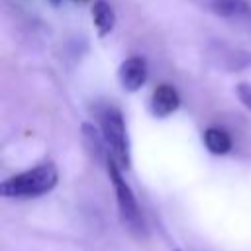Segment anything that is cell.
Wrapping results in <instances>:
<instances>
[{
    "label": "cell",
    "instance_id": "cell-1",
    "mask_svg": "<svg viewBox=\"0 0 251 251\" xmlns=\"http://www.w3.org/2000/svg\"><path fill=\"white\" fill-rule=\"evenodd\" d=\"M59 182V169L53 161H43L27 171L2 180L0 192L10 200H29L49 194Z\"/></svg>",
    "mask_w": 251,
    "mask_h": 251
},
{
    "label": "cell",
    "instance_id": "cell-2",
    "mask_svg": "<svg viewBox=\"0 0 251 251\" xmlns=\"http://www.w3.org/2000/svg\"><path fill=\"white\" fill-rule=\"evenodd\" d=\"M96 118L98 129L108 149V157H112L122 169L127 171L131 167V143L122 110L112 104H104L96 110Z\"/></svg>",
    "mask_w": 251,
    "mask_h": 251
},
{
    "label": "cell",
    "instance_id": "cell-3",
    "mask_svg": "<svg viewBox=\"0 0 251 251\" xmlns=\"http://www.w3.org/2000/svg\"><path fill=\"white\" fill-rule=\"evenodd\" d=\"M106 171H108V176H110V182L114 186V192H116V202H118V210H120V218H122V224L137 237H143L145 235V220H143V214H141V208L137 204V198L129 186V182L124 178V169L112 159L108 157L106 159Z\"/></svg>",
    "mask_w": 251,
    "mask_h": 251
},
{
    "label": "cell",
    "instance_id": "cell-4",
    "mask_svg": "<svg viewBox=\"0 0 251 251\" xmlns=\"http://www.w3.org/2000/svg\"><path fill=\"white\" fill-rule=\"evenodd\" d=\"M149 76L147 61L141 55H131L118 67V80L126 92H137Z\"/></svg>",
    "mask_w": 251,
    "mask_h": 251
},
{
    "label": "cell",
    "instance_id": "cell-5",
    "mask_svg": "<svg viewBox=\"0 0 251 251\" xmlns=\"http://www.w3.org/2000/svg\"><path fill=\"white\" fill-rule=\"evenodd\" d=\"M178 106H180V96L173 84L163 82L151 92L149 110L155 118H169L178 110Z\"/></svg>",
    "mask_w": 251,
    "mask_h": 251
},
{
    "label": "cell",
    "instance_id": "cell-6",
    "mask_svg": "<svg viewBox=\"0 0 251 251\" xmlns=\"http://www.w3.org/2000/svg\"><path fill=\"white\" fill-rule=\"evenodd\" d=\"M202 143L212 155H227L233 147L231 135L224 127H218V126H210L202 131Z\"/></svg>",
    "mask_w": 251,
    "mask_h": 251
},
{
    "label": "cell",
    "instance_id": "cell-7",
    "mask_svg": "<svg viewBox=\"0 0 251 251\" xmlns=\"http://www.w3.org/2000/svg\"><path fill=\"white\" fill-rule=\"evenodd\" d=\"M90 16H92V24L100 37H106L116 27V20H118L116 12L106 0H96L90 8Z\"/></svg>",
    "mask_w": 251,
    "mask_h": 251
},
{
    "label": "cell",
    "instance_id": "cell-8",
    "mask_svg": "<svg viewBox=\"0 0 251 251\" xmlns=\"http://www.w3.org/2000/svg\"><path fill=\"white\" fill-rule=\"evenodd\" d=\"M210 10L222 18H251V4L247 0H210Z\"/></svg>",
    "mask_w": 251,
    "mask_h": 251
},
{
    "label": "cell",
    "instance_id": "cell-9",
    "mask_svg": "<svg viewBox=\"0 0 251 251\" xmlns=\"http://www.w3.org/2000/svg\"><path fill=\"white\" fill-rule=\"evenodd\" d=\"M235 94H237L239 102L251 112V82H239L235 86Z\"/></svg>",
    "mask_w": 251,
    "mask_h": 251
},
{
    "label": "cell",
    "instance_id": "cell-10",
    "mask_svg": "<svg viewBox=\"0 0 251 251\" xmlns=\"http://www.w3.org/2000/svg\"><path fill=\"white\" fill-rule=\"evenodd\" d=\"M51 2H53V4H59V2H61V0H51Z\"/></svg>",
    "mask_w": 251,
    "mask_h": 251
},
{
    "label": "cell",
    "instance_id": "cell-11",
    "mask_svg": "<svg viewBox=\"0 0 251 251\" xmlns=\"http://www.w3.org/2000/svg\"><path fill=\"white\" fill-rule=\"evenodd\" d=\"M175 251H182V249H175Z\"/></svg>",
    "mask_w": 251,
    "mask_h": 251
},
{
    "label": "cell",
    "instance_id": "cell-12",
    "mask_svg": "<svg viewBox=\"0 0 251 251\" xmlns=\"http://www.w3.org/2000/svg\"><path fill=\"white\" fill-rule=\"evenodd\" d=\"M80 2H82V0H80Z\"/></svg>",
    "mask_w": 251,
    "mask_h": 251
}]
</instances>
